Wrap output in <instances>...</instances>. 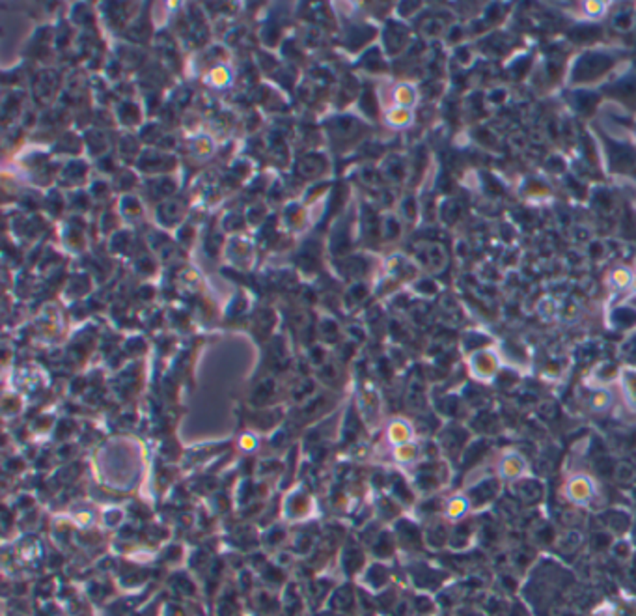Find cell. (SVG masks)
<instances>
[{
	"instance_id": "1",
	"label": "cell",
	"mask_w": 636,
	"mask_h": 616,
	"mask_svg": "<svg viewBox=\"0 0 636 616\" xmlns=\"http://www.w3.org/2000/svg\"><path fill=\"white\" fill-rule=\"evenodd\" d=\"M522 470V461L519 460V458H510V460H506V463H504V475L506 476H517L519 475V473H521Z\"/></svg>"
},
{
	"instance_id": "2",
	"label": "cell",
	"mask_w": 636,
	"mask_h": 616,
	"mask_svg": "<svg viewBox=\"0 0 636 616\" xmlns=\"http://www.w3.org/2000/svg\"><path fill=\"white\" fill-rule=\"evenodd\" d=\"M614 283L616 286L625 288L627 284L631 283V275H629V271H625V269H618V271L614 273Z\"/></svg>"
},
{
	"instance_id": "3",
	"label": "cell",
	"mask_w": 636,
	"mask_h": 616,
	"mask_svg": "<svg viewBox=\"0 0 636 616\" xmlns=\"http://www.w3.org/2000/svg\"><path fill=\"white\" fill-rule=\"evenodd\" d=\"M608 402H611V396H608L606 392H599V394L594 398V405L597 409H605L606 405H608Z\"/></svg>"
},
{
	"instance_id": "4",
	"label": "cell",
	"mask_w": 636,
	"mask_h": 616,
	"mask_svg": "<svg viewBox=\"0 0 636 616\" xmlns=\"http://www.w3.org/2000/svg\"><path fill=\"white\" fill-rule=\"evenodd\" d=\"M464 510H467V502L459 501V499H457V501L452 502V507H450V516L457 517V516H461V514H463Z\"/></svg>"
},
{
	"instance_id": "5",
	"label": "cell",
	"mask_w": 636,
	"mask_h": 616,
	"mask_svg": "<svg viewBox=\"0 0 636 616\" xmlns=\"http://www.w3.org/2000/svg\"><path fill=\"white\" fill-rule=\"evenodd\" d=\"M618 476H620L621 480H627V478H631V476H632L631 467H629V465H627V463H623V465H621V467H618Z\"/></svg>"
},
{
	"instance_id": "6",
	"label": "cell",
	"mask_w": 636,
	"mask_h": 616,
	"mask_svg": "<svg viewBox=\"0 0 636 616\" xmlns=\"http://www.w3.org/2000/svg\"><path fill=\"white\" fill-rule=\"evenodd\" d=\"M635 288H636V280H635Z\"/></svg>"
}]
</instances>
